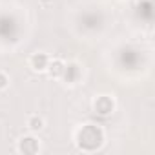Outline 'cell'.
<instances>
[{
  "label": "cell",
  "mask_w": 155,
  "mask_h": 155,
  "mask_svg": "<svg viewBox=\"0 0 155 155\" xmlns=\"http://www.w3.org/2000/svg\"><path fill=\"white\" fill-rule=\"evenodd\" d=\"M31 64L35 69H44V68H48V58H46V55L40 53V55H35L31 58Z\"/></svg>",
  "instance_id": "obj_1"
},
{
  "label": "cell",
  "mask_w": 155,
  "mask_h": 155,
  "mask_svg": "<svg viewBox=\"0 0 155 155\" xmlns=\"http://www.w3.org/2000/svg\"><path fill=\"white\" fill-rule=\"evenodd\" d=\"M64 64L60 62V60H55V62H51L49 64V71H51V75H55V77H58V75H62L64 73Z\"/></svg>",
  "instance_id": "obj_2"
},
{
  "label": "cell",
  "mask_w": 155,
  "mask_h": 155,
  "mask_svg": "<svg viewBox=\"0 0 155 155\" xmlns=\"http://www.w3.org/2000/svg\"><path fill=\"white\" fill-rule=\"evenodd\" d=\"M28 126H29L31 130H40V128L44 126V122H42V119H40V117H31V119H29V122H28Z\"/></svg>",
  "instance_id": "obj_3"
},
{
  "label": "cell",
  "mask_w": 155,
  "mask_h": 155,
  "mask_svg": "<svg viewBox=\"0 0 155 155\" xmlns=\"http://www.w3.org/2000/svg\"><path fill=\"white\" fill-rule=\"evenodd\" d=\"M6 84H8V79H6L2 73H0V88H6Z\"/></svg>",
  "instance_id": "obj_4"
}]
</instances>
